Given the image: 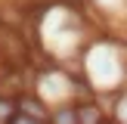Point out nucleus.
<instances>
[{
	"label": "nucleus",
	"instance_id": "7ed1b4c3",
	"mask_svg": "<svg viewBox=\"0 0 127 124\" xmlns=\"http://www.w3.org/2000/svg\"><path fill=\"white\" fill-rule=\"evenodd\" d=\"M47 124H78V99H74V102H59V105H50Z\"/></svg>",
	"mask_w": 127,
	"mask_h": 124
},
{
	"label": "nucleus",
	"instance_id": "f03ea898",
	"mask_svg": "<svg viewBox=\"0 0 127 124\" xmlns=\"http://www.w3.org/2000/svg\"><path fill=\"white\" fill-rule=\"evenodd\" d=\"M78 74L96 96H112L127 84V47L115 34H93L78 56Z\"/></svg>",
	"mask_w": 127,
	"mask_h": 124
},
{
	"label": "nucleus",
	"instance_id": "39448f33",
	"mask_svg": "<svg viewBox=\"0 0 127 124\" xmlns=\"http://www.w3.org/2000/svg\"><path fill=\"white\" fill-rule=\"evenodd\" d=\"M6 124H47V121H37V118H28V115H22V112H12Z\"/></svg>",
	"mask_w": 127,
	"mask_h": 124
},
{
	"label": "nucleus",
	"instance_id": "0eeeda50",
	"mask_svg": "<svg viewBox=\"0 0 127 124\" xmlns=\"http://www.w3.org/2000/svg\"><path fill=\"white\" fill-rule=\"evenodd\" d=\"M0 28H3V25H0Z\"/></svg>",
	"mask_w": 127,
	"mask_h": 124
},
{
	"label": "nucleus",
	"instance_id": "20e7f679",
	"mask_svg": "<svg viewBox=\"0 0 127 124\" xmlns=\"http://www.w3.org/2000/svg\"><path fill=\"white\" fill-rule=\"evenodd\" d=\"M109 121L127 124V84L118 93H112V109H109Z\"/></svg>",
	"mask_w": 127,
	"mask_h": 124
},
{
	"label": "nucleus",
	"instance_id": "423d86ee",
	"mask_svg": "<svg viewBox=\"0 0 127 124\" xmlns=\"http://www.w3.org/2000/svg\"><path fill=\"white\" fill-rule=\"evenodd\" d=\"M43 3H53V0H43Z\"/></svg>",
	"mask_w": 127,
	"mask_h": 124
},
{
	"label": "nucleus",
	"instance_id": "f257e3e1",
	"mask_svg": "<svg viewBox=\"0 0 127 124\" xmlns=\"http://www.w3.org/2000/svg\"><path fill=\"white\" fill-rule=\"evenodd\" d=\"M31 22H34V40L43 50L47 62H59V65H68L71 59L78 62L81 50L93 37L84 6L68 3V0L43 3L31 16Z\"/></svg>",
	"mask_w": 127,
	"mask_h": 124
}]
</instances>
